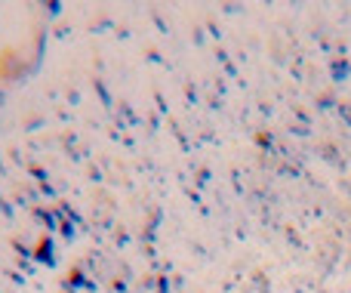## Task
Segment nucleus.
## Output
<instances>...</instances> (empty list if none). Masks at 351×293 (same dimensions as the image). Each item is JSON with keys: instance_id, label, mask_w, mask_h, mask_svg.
<instances>
[{"instance_id": "obj_1", "label": "nucleus", "mask_w": 351, "mask_h": 293, "mask_svg": "<svg viewBox=\"0 0 351 293\" xmlns=\"http://www.w3.org/2000/svg\"><path fill=\"white\" fill-rule=\"evenodd\" d=\"M333 78L336 80H346L348 78V62H336V65H333Z\"/></svg>"}]
</instances>
